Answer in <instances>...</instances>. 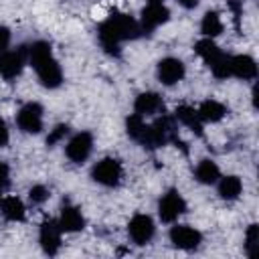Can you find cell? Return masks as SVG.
Returning a JSON list of instances; mask_svg holds the SVG:
<instances>
[{
  "label": "cell",
  "instance_id": "d4e9b609",
  "mask_svg": "<svg viewBox=\"0 0 259 259\" xmlns=\"http://www.w3.org/2000/svg\"><path fill=\"white\" fill-rule=\"evenodd\" d=\"M208 69H210V73L217 77V79H227V77H231V55H221L214 63H210L208 65Z\"/></svg>",
  "mask_w": 259,
  "mask_h": 259
},
{
  "label": "cell",
  "instance_id": "7a4b0ae2",
  "mask_svg": "<svg viewBox=\"0 0 259 259\" xmlns=\"http://www.w3.org/2000/svg\"><path fill=\"white\" fill-rule=\"evenodd\" d=\"M26 61L36 71V77L42 87L57 89L63 83V71L59 61L53 57L51 45L47 40H36L26 47Z\"/></svg>",
  "mask_w": 259,
  "mask_h": 259
},
{
  "label": "cell",
  "instance_id": "ffe728a7",
  "mask_svg": "<svg viewBox=\"0 0 259 259\" xmlns=\"http://www.w3.org/2000/svg\"><path fill=\"white\" fill-rule=\"evenodd\" d=\"M194 176H196V180H198L200 184H217V180L221 178V170H219V166H217L214 160L204 158V160H200V162L196 164Z\"/></svg>",
  "mask_w": 259,
  "mask_h": 259
},
{
  "label": "cell",
  "instance_id": "9c48e42d",
  "mask_svg": "<svg viewBox=\"0 0 259 259\" xmlns=\"http://www.w3.org/2000/svg\"><path fill=\"white\" fill-rule=\"evenodd\" d=\"M156 75H158V81L162 83V85H176V83H180L182 79H184V75H186V67H184V63L180 61V59H176V57H166V59H162L160 63H158V67H156Z\"/></svg>",
  "mask_w": 259,
  "mask_h": 259
},
{
  "label": "cell",
  "instance_id": "d6986e66",
  "mask_svg": "<svg viewBox=\"0 0 259 259\" xmlns=\"http://www.w3.org/2000/svg\"><path fill=\"white\" fill-rule=\"evenodd\" d=\"M174 117L182 123V125H186L188 130H192L194 134H202V121H200V117H198V111H196V107H192V105H178L176 107V111H174Z\"/></svg>",
  "mask_w": 259,
  "mask_h": 259
},
{
  "label": "cell",
  "instance_id": "9a60e30c",
  "mask_svg": "<svg viewBox=\"0 0 259 259\" xmlns=\"http://www.w3.org/2000/svg\"><path fill=\"white\" fill-rule=\"evenodd\" d=\"M231 77L253 81L257 77V63L249 55H235L231 57Z\"/></svg>",
  "mask_w": 259,
  "mask_h": 259
},
{
  "label": "cell",
  "instance_id": "6da1fadb",
  "mask_svg": "<svg viewBox=\"0 0 259 259\" xmlns=\"http://www.w3.org/2000/svg\"><path fill=\"white\" fill-rule=\"evenodd\" d=\"M142 26L136 18L121 14V12H111L97 28L99 42L105 53L109 55H119V45L123 40H132L142 36Z\"/></svg>",
  "mask_w": 259,
  "mask_h": 259
},
{
  "label": "cell",
  "instance_id": "52a82bcc",
  "mask_svg": "<svg viewBox=\"0 0 259 259\" xmlns=\"http://www.w3.org/2000/svg\"><path fill=\"white\" fill-rule=\"evenodd\" d=\"M91 150H93V136L89 132L75 134L65 146V154L73 164H83L91 156Z\"/></svg>",
  "mask_w": 259,
  "mask_h": 259
},
{
  "label": "cell",
  "instance_id": "1f68e13d",
  "mask_svg": "<svg viewBox=\"0 0 259 259\" xmlns=\"http://www.w3.org/2000/svg\"><path fill=\"white\" fill-rule=\"evenodd\" d=\"M150 2H162V0H150Z\"/></svg>",
  "mask_w": 259,
  "mask_h": 259
},
{
  "label": "cell",
  "instance_id": "4316f807",
  "mask_svg": "<svg viewBox=\"0 0 259 259\" xmlns=\"http://www.w3.org/2000/svg\"><path fill=\"white\" fill-rule=\"evenodd\" d=\"M67 134H69V127H67L65 123H61V125H55V127L51 130V134L47 136V146H55V144L63 142Z\"/></svg>",
  "mask_w": 259,
  "mask_h": 259
},
{
  "label": "cell",
  "instance_id": "ac0fdd59",
  "mask_svg": "<svg viewBox=\"0 0 259 259\" xmlns=\"http://www.w3.org/2000/svg\"><path fill=\"white\" fill-rule=\"evenodd\" d=\"M217 190H219V196L223 200H237L243 192V182L239 176L231 174V176H223L217 180Z\"/></svg>",
  "mask_w": 259,
  "mask_h": 259
},
{
  "label": "cell",
  "instance_id": "f546056e",
  "mask_svg": "<svg viewBox=\"0 0 259 259\" xmlns=\"http://www.w3.org/2000/svg\"><path fill=\"white\" fill-rule=\"evenodd\" d=\"M8 144V127L4 123V119L0 117V146H6Z\"/></svg>",
  "mask_w": 259,
  "mask_h": 259
},
{
  "label": "cell",
  "instance_id": "2e32d148",
  "mask_svg": "<svg viewBox=\"0 0 259 259\" xmlns=\"http://www.w3.org/2000/svg\"><path fill=\"white\" fill-rule=\"evenodd\" d=\"M0 212H2V217L6 221L18 223V221H24L26 206L18 196H2L0 198Z\"/></svg>",
  "mask_w": 259,
  "mask_h": 259
},
{
  "label": "cell",
  "instance_id": "277c9868",
  "mask_svg": "<svg viewBox=\"0 0 259 259\" xmlns=\"http://www.w3.org/2000/svg\"><path fill=\"white\" fill-rule=\"evenodd\" d=\"M16 125L24 134H40L42 130V107L36 101L24 103L16 113Z\"/></svg>",
  "mask_w": 259,
  "mask_h": 259
},
{
  "label": "cell",
  "instance_id": "4dcf8cb0",
  "mask_svg": "<svg viewBox=\"0 0 259 259\" xmlns=\"http://www.w3.org/2000/svg\"><path fill=\"white\" fill-rule=\"evenodd\" d=\"M198 2H200V0H178V4H180L182 8H186V10L196 8V6H198Z\"/></svg>",
  "mask_w": 259,
  "mask_h": 259
},
{
  "label": "cell",
  "instance_id": "484cf974",
  "mask_svg": "<svg viewBox=\"0 0 259 259\" xmlns=\"http://www.w3.org/2000/svg\"><path fill=\"white\" fill-rule=\"evenodd\" d=\"M49 196H51V192H49V188L42 186V184H34V186L28 190V198H30L32 204H42Z\"/></svg>",
  "mask_w": 259,
  "mask_h": 259
},
{
  "label": "cell",
  "instance_id": "cb8c5ba5",
  "mask_svg": "<svg viewBox=\"0 0 259 259\" xmlns=\"http://www.w3.org/2000/svg\"><path fill=\"white\" fill-rule=\"evenodd\" d=\"M259 249V225H249L245 231V253L247 257H255Z\"/></svg>",
  "mask_w": 259,
  "mask_h": 259
},
{
  "label": "cell",
  "instance_id": "5bb4252c",
  "mask_svg": "<svg viewBox=\"0 0 259 259\" xmlns=\"http://www.w3.org/2000/svg\"><path fill=\"white\" fill-rule=\"evenodd\" d=\"M164 109V101H162V97L158 95V93H154V91H144V93H140L138 97H136V101H134V111L138 113V115H142V117H146V115H156V113H160Z\"/></svg>",
  "mask_w": 259,
  "mask_h": 259
},
{
  "label": "cell",
  "instance_id": "44dd1931",
  "mask_svg": "<svg viewBox=\"0 0 259 259\" xmlns=\"http://www.w3.org/2000/svg\"><path fill=\"white\" fill-rule=\"evenodd\" d=\"M200 32L206 38H214V36H219L223 32V20H221L219 12H214V10L204 12V16L200 20Z\"/></svg>",
  "mask_w": 259,
  "mask_h": 259
},
{
  "label": "cell",
  "instance_id": "ba28073f",
  "mask_svg": "<svg viewBox=\"0 0 259 259\" xmlns=\"http://www.w3.org/2000/svg\"><path fill=\"white\" fill-rule=\"evenodd\" d=\"M154 233H156V225L150 214L138 212L132 217V221L127 225V235L136 245H148L152 241Z\"/></svg>",
  "mask_w": 259,
  "mask_h": 259
},
{
  "label": "cell",
  "instance_id": "83f0119b",
  "mask_svg": "<svg viewBox=\"0 0 259 259\" xmlns=\"http://www.w3.org/2000/svg\"><path fill=\"white\" fill-rule=\"evenodd\" d=\"M8 184H10V168L4 162H0V196L4 194V190L8 188Z\"/></svg>",
  "mask_w": 259,
  "mask_h": 259
},
{
  "label": "cell",
  "instance_id": "8992f818",
  "mask_svg": "<svg viewBox=\"0 0 259 259\" xmlns=\"http://www.w3.org/2000/svg\"><path fill=\"white\" fill-rule=\"evenodd\" d=\"M26 65V47H20L16 51H4L0 53V75L6 81L16 79Z\"/></svg>",
  "mask_w": 259,
  "mask_h": 259
},
{
  "label": "cell",
  "instance_id": "5b68a950",
  "mask_svg": "<svg viewBox=\"0 0 259 259\" xmlns=\"http://www.w3.org/2000/svg\"><path fill=\"white\" fill-rule=\"evenodd\" d=\"M184 212H186V200L178 190H168L166 194H162L158 202V214L164 223H174Z\"/></svg>",
  "mask_w": 259,
  "mask_h": 259
},
{
  "label": "cell",
  "instance_id": "7402d4cb",
  "mask_svg": "<svg viewBox=\"0 0 259 259\" xmlns=\"http://www.w3.org/2000/svg\"><path fill=\"white\" fill-rule=\"evenodd\" d=\"M194 51H196V55L206 63V65H210V63H214L221 55H223V51L217 47V42L212 40V38H200L196 45H194Z\"/></svg>",
  "mask_w": 259,
  "mask_h": 259
},
{
  "label": "cell",
  "instance_id": "603a6c76",
  "mask_svg": "<svg viewBox=\"0 0 259 259\" xmlns=\"http://www.w3.org/2000/svg\"><path fill=\"white\" fill-rule=\"evenodd\" d=\"M146 127H148V123H146V121H144V117H142V115H138V113H132V115L125 119L127 136H130L132 140H136V142H140V140L144 138Z\"/></svg>",
  "mask_w": 259,
  "mask_h": 259
},
{
  "label": "cell",
  "instance_id": "3957f363",
  "mask_svg": "<svg viewBox=\"0 0 259 259\" xmlns=\"http://www.w3.org/2000/svg\"><path fill=\"white\" fill-rule=\"evenodd\" d=\"M121 176H123V168H121L119 160H115V158H103V160H99L91 168V178L97 184L107 186V188L117 186L119 180H121Z\"/></svg>",
  "mask_w": 259,
  "mask_h": 259
},
{
  "label": "cell",
  "instance_id": "8fae6325",
  "mask_svg": "<svg viewBox=\"0 0 259 259\" xmlns=\"http://www.w3.org/2000/svg\"><path fill=\"white\" fill-rule=\"evenodd\" d=\"M61 227L57 221H45L38 229V243L47 255H57L61 249Z\"/></svg>",
  "mask_w": 259,
  "mask_h": 259
},
{
  "label": "cell",
  "instance_id": "4fadbf2b",
  "mask_svg": "<svg viewBox=\"0 0 259 259\" xmlns=\"http://www.w3.org/2000/svg\"><path fill=\"white\" fill-rule=\"evenodd\" d=\"M59 227L63 233H79L85 229V217L81 214V210L73 204H65L61 208V214H59Z\"/></svg>",
  "mask_w": 259,
  "mask_h": 259
},
{
  "label": "cell",
  "instance_id": "30bf717a",
  "mask_svg": "<svg viewBox=\"0 0 259 259\" xmlns=\"http://www.w3.org/2000/svg\"><path fill=\"white\" fill-rule=\"evenodd\" d=\"M170 243L176 249L192 251V249H198V245L202 243V235H200V231H196L188 225H174L170 229Z\"/></svg>",
  "mask_w": 259,
  "mask_h": 259
},
{
  "label": "cell",
  "instance_id": "f1b7e54d",
  "mask_svg": "<svg viewBox=\"0 0 259 259\" xmlns=\"http://www.w3.org/2000/svg\"><path fill=\"white\" fill-rule=\"evenodd\" d=\"M10 45V30L0 24V53H4Z\"/></svg>",
  "mask_w": 259,
  "mask_h": 259
},
{
  "label": "cell",
  "instance_id": "7c38bea8",
  "mask_svg": "<svg viewBox=\"0 0 259 259\" xmlns=\"http://www.w3.org/2000/svg\"><path fill=\"white\" fill-rule=\"evenodd\" d=\"M170 18V10L162 4V2H150L144 10H142V18H140V26L142 32H152L154 28H158L160 24H164Z\"/></svg>",
  "mask_w": 259,
  "mask_h": 259
},
{
  "label": "cell",
  "instance_id": "e0dca14e",
  "mask_svg": "<svg viewBox=\"0 0 259 259\" xmlns=\"http://www.w3.org/2000/svg\"><path fill=\"white\" fill-rule=\"evenodd\" d=\"M196 111H198V117H200L202 123H217V121H221L227 115V107L221 101H217V99L202 101L196 107Z\"/></svg>",
  "mask_w": 259,
  "mask_h": 259
}]
</instances>
